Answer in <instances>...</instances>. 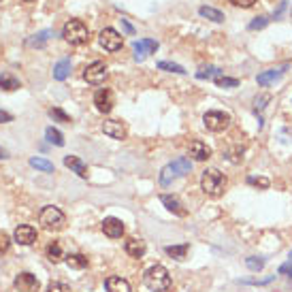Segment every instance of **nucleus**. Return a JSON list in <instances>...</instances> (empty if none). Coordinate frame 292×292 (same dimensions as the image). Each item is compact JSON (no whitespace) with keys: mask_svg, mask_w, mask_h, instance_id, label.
<instances>
[{"mask_svg":"<svg viewBox=\"0 0 292 292\" xmlns=\"http://www.w3.org/2000/svg\"><path fill=\"white\" fill-rule=\"evenodd\" d=\"M23 3H36V0H23Z\"/></svg>","mask_w":292,"mask_h":292,"instance_id":"46","label":"nucleus"},{"mask_svg":"<svg viewBox=\"0 0 292 292\" xmlns=\"http://www.w3.org/2000/svg\"><path fill=\"white\" fill-rule=\"evenodd\" d=\"M279 275H286V277H292V260L284 262L282 266H279Z\"/></svg>","mask_w":292,"mask_h":292,"instance_id":"40","label":"nucleus"},{"mask_svg":"<svg viewBox=\"0 0 292 292\" xmlns=\"http://www.w3.org/2000/svg\"><path fill=\"white\" fill-rule=\"evenodd\" d=\"M50 36H52V30H43V32H36V34H32L30 39L26 41V45H28V47H43L47 41H50Z\"/></svg>","mask_w":292,"mask_h":292,"instance_id":"23","label":"nucleus"},{"mask_svg":"<svg viewBox=\"0 0 292 292\" xmlns=\"http://www.w3.org/2000/svg\"><path fill=\"white\" fill-rule=\"evenodd\" d=\"M284 70H286V66H282V68H271V70H264V72H260V75L256 77L258 86H269V83L277 81L279 77L284 75Z\"/></svg>","mask_w":292,"mask_h":292,"instance_id":"19","label":"nucleus"},{"mask_svg":"<svg viewBox=\"0 0 292 292\" xmlns=\"http://www.w3.org/2000/svg\"><path fill=\"white\" fill-rule=\"evenodd\" d=\"M5 158H9V154H7L3 148H0V160H5Z\"/></svg>","mask_w":292,"mask_h":292,"instance_id":"45","label":"nucleus"},{"mask_svg":"<svg viewBox=\"0 0 292 292\" xmlns=\"http://www.w3.org/2000/svg\"><path fill=\"white\" fill-rule=\"evenodd\" d=\"M103 132L107 137H111V139H117V141H121V139H126V128H124V124L121 121H117V119H107L105 124H103Z\"/></svg>","mask_w":292,"mask_h":292,"instance_id":"14","label":"nucleus"},{"mask_svg":"<svg viewBox=\"0 0 292 292\" xmlns=\"http://www.w3.org/2000/svg\"><path fill=\"white\" fill-rule=\"evenodd\" d=\"M124 250L132 258H143L145 252H148V246H145V241H141V239H128L124 243Z\"/></svg>","mask_w":292,"mask_h":292,"instance_id":"16","label":"nucleus"},{"mask_svg":"<svg viewBox=\"0 0 292 292\" xmlns=\"http://www.w3.org/2000/svg\"><path fill=\"white\" fill-rule=\"evenodd\" d=\"M203 121H205L207 130L222 132V130H226L230 126V115L224 113V111H207L205 117H203Z\"/></svg>","mask_w":292,"mask_h":292,"instance_id":"6","label":"nucleus"},{"mask_svg":"<svg viewBox=\"0 0 292 292\" xmlns=\"http://www.w3.org/2000/svg\"><path fill=\"white\" fill-rule=\"evenodd\" d=\"M83 79H86L90 86H101V83L107 79V64L96 60V62L88 64L83 68Z\"/></svg>","mask_w":292,"mask_h":292,"instance_id":"7","label":"nucleus"},{"mask_svg":"<svg viewBox=\"0 0 292 292\" xmlns=\"http://www.w3.org/2000/svg\"><path fill=\"white\" fill-rule=\"evenodd\" d=\"M45 137H47V141H50V143L58 145V148H62V145H64V137H62V132H60L58 128H54V126H50V128L45 130Z\"/></svg>","mask_w":292,"mask_h":292,"instance_id":"28","label":"nucleus"},{"mask_svg":"<svg viewBox=\"0 0 292 292\" xmlns=\"http://www.w3.org/2000/svg\"><path fill=\"white\" fill-rule=\"evenodd\" d=\"M252 186H258V188H269V179L266 177H250L248 179Z\"/></svg>","mask_w":292,"mask_h":292,"instance_id":"37","label":"nucleus"},{"mask_svg":"<svg viewBox=\"0 0 292 292\" xmlns=\"http://www.w3.org/2000/svg\"><path fill=\"white\" fill-rule=\"evenodd\" d=\"M266 23H269V19H266L264 15H260V17H256V19H254V21L250 23L248 28H250V30H262V28L266 26Z\"/></svg>","mask_w":292,"mask_h":292,"instance_id":"35","label":"nucleus"},{"mask_svg":"<svg viewBox=\"0 0 292 292\" xmlns=\"http://www.w3.org/2000/svg\"><path fill=\"white\" fill-rule=\"evenodd\" d=\"M47 292H70V288L62 282H52L50 286H47Z\"/></svg>","mask_w":292,"mask_h":292,"instance_id":"36","label":"nucleus"},{"mask_svg":"<svg viewBox=\"0 0 292 292\" xmlns=\"http://www.w3.org/2000/svg\"><path fill=\"white\" fill-rule=\"evenodd\" d=\"M188 250H190L188 243H181V246H166V248H164V252H166L171 258H175V260H184V258L188 256Z\"/></svg>","mask_w":292,"mask_h":292,"instance_id":"22","label":"nucleus"},{"mask_svg":"<svg viewBox=\"0 0 292 292\" xmlns=\"http://www.w3.org/2000/svg\"><path fill=\"white\" fill-rule=\"evenodd\" d=\"M62 36H64V41L70 43V45H86L90 41V28L81 19H70V21L64 23Z\"/></svg>","mask_w":292,"mask_h":292,"instance_id":"3","label":"nucleus"},{"mask_svg":"<svg viewBox=\"0 0 292 292\" xmlns=\"http://www.w3.org/2000/svg\"><path fill=\"white\" fill-rule=\"evenodd\" d=\"M66 264L70 266V269H86L88 258L81 256V254H70V256H66Z\"/></svg>","mask_w":292,"mask_h":292,"instance_id":"27","label":"nucleus"},{"mask_svg":"<svg viewBox=\"0 0 292 292\" xmlns=\"http://www.w3.org/2000/svg\"><path fill=\"white\" fill-rule=\"evenodd\" d=\"M9 246H11V239H9V235L0 233V254L7 252V250H9Z\"/></svg>","mask_w":292,"mask_h":292,"instance_id":"39","label":"nucleus"},{"mask_svg":"<svg viewBox=\"0 0 292 292\" xmlns=\"http://www.w3.org/2000/svg\"><path fill=\"white\" fill-rule=\"evenodd\" d=\"M99 43H101V47L105 52H117V50H121V45H124V39L117 34V30L105 28L99 34Z\"/></svg>","mask_w":292,"mask_h":292,"instance_id":"8","label":"nucleus"},{"mask_svg":"<svg viewBox=\"0 0 292 292\" xmlns=\"http://www.w3.org/2000/svg\"><path fill=\"white\" fill-rule=\"evenodd\" d=\"M192 171V162L188 160V158H177L175 162L171 164H166L162 171H160V184L162 186H168V184H173V179L177 177H184Z\"/></svg>","mask_w":292,"mask_h":292,"instance_id":"4","label":"nucleus"},{"mask_svg":"<svg viewBox=\"0 0 292 292\" xmlns=\"http://www.w3.org/2000/svg\"><path fill=\"white\" fill-rule=\"evenodd\" d=\"M13 286L19 290V292H36L39 290V279H36L32 273H19L15 277Z\"/></svg>","mask_w":292,"mask_h":292,"instance_id":"12","label":"nucleus"},{"mask_svg":"<svg viewBox=\"0 0 292 292\" xmlns=\"http://www.w3.org/2000/svg\"><path fill=\"white\" fill-rule=\"evenodd\" d=\"M215 83L220 88H237L239 86V79H230V77H217Z\"/></svg>","mask_w":292,"mask_h":292,"instance_id":"33","label":"nucleus"},{"mask_svg":"<svg viewBox=\"0 0 292 292\" xmlns=\"http://www.w3.org/2000/svg\"><path fill=\"white\" fill-rule=\"evenodd\" d=\"M132 50H135V60H137V62H143L150 54L158 52V41H154V39L135 41V43H132Z\"/></svg>","mask_w":292,"mask_h":292,"instance_id":"10","label":"nucleus"},{"mask_svg":"<svg viewBox=\"0 0 292 292\" xmlns=\"http://www.w3.org/2000/svg\"><path fill=\"white\" fill-rule=\"evenodd\" d=\"M190 156L194 160H209L211 158V148L203 141H192L190 143Z\"/></svg>","mask_w":292,"mask_h":292,"instance_id":"17","label":"nucleus"},{"mask_svg":"<svg viewBox=\"0 0 292 292\" xmlns=\"http://www.w3.org/2000/svg\"><path fill=\"white\" fill-rule=\"evenodd\" d=\"M68 75H70V60L64 58V60H60V62L54 66V79L56 81H64Z\"/></svg>","mask_w":292,"mask_h":292,"instance_id":"21","label":"nucleus"},{"mask_svg":"<svg viewBox=\"0 0 292 292\" xmlns=\"http://www.w3.org/2000/svg\"><path fill=\"white\" fill-rule=\"evenodd\" d=\"M39 222H41L43 228H47V230H62L66 217H64L62 211L58 209V207L47 205V207H43L41 213H39Z\"/></svg>","mask_w":292,"mask_h":292,"instance_id":"5","label":"nucleus"},{"mask_svg":"<svg viewBox=\"0 0 292 292\" xmlns=\"http://www.w3.org/2000/svg\"><path fill=\"white\" fill-rule=\"evenodd\" d=\"M201 188L207 197H220L226 188V177L217 168H207L201 177Z\"/></svg>","mask_w":292,"mask_h":292,"instance_id":"2","label":"nucleus"},{"mask_svg":"<svg viewBox=\"0 0 292 292\" xmlns=\"http://www.w3.org/2000/svg\"><path fill=\"white\" fill-rule=\"evenodd\" d=\"M160 203H162L171 213H175V215H179V217L188 215V209H186L184 205H181V201H179L177 197H171V194H162V197H160Z\"/></svg>","mask_w":292,"mask_h":292,"instance_id":"15","label":"nucleus"},{"mask_svg":"<svg viewBox=\"0 0 292 292\" xmlns=\"http://www.w3.org/2000/svg\"><path fill=\"white\" fill-rule=\"evenodd\" d=\"M0 88L5 92H13V90H19V81L11 75V72H5L3 77H0Z\"/></svg>","mask_w":292,"mask_h":292,"instance_id":"26","label":"nucleus"},{"mask_svg":"<svg viewBox=\"0 0 292 292\" xmlns=\"http://www.w3.org/2000/svg\"><path fill=\"white\" fill-rule=\"evenodd\" d=\"M235 7H241V9H250V7H254L258 3V0H230Z\"/></svg>","mask_w":292,"mask_h":292,"instance_id":"38","label":"nucleus"},{"mask_svg":"<svg viewBox=\"0 0 292 292\" xmlns=\"http://www.w3.org/2000/svg\"><path fill=\"white\" fill-rule=\"evenodd\" d=\"M64 164L70 168L72 173H77L79 177H83V179L88 177V166L83 164L81 158H77V156H64Z\"/></svg>","mask_w":292,"mask_h":292,"instance_id":"18","label":"nucleus"},{"mask_svg":"<svg viewBox=\"0 0 292 292\" xmlns=\"http://www.w3.org/2000/svg\"><path fill=\"white\" fill-rule=\"evenodd\" d=\"M246 264H248L250 271H260L262 266H264V260H262V258H256V256H252V258L246 260Z\"/></svg>","mask_w":292,"mask_h":292,"instance_id":"34","label":"nucleus"},{"mask_svg":"<svg viewBox=\"0 0 292 292\" xmlns=\"http://www.w3.org/2000/svg\"><path fill=\"white\" fill-rule=\"evenodd\" d=\"M50 115L54 117V119H58V121H64V124H70V115H66L62 109H50Z\"/></svg>","mask_w":292,"mask_h":292,"instance_id":"32","label":"nucleus"},{"mask_svg":"<svg viewBox=\"0 0 292 292\" xmlns=\"http://www.w3.org/2000/svg\"><path fill=\"white\" fill-rule=\"evenodd\" d=\"M13 237H15V241L19 243V246H32V243L36 241V228L28 226V224H21V226L15 228Z\"/></svg>","mask_w":292,"mask_h":292,"instance_id":"13","label":"nucleus"},{"mask_svg":"<svg viewBox=\"0 0 292 292\" xmlns=\"http://www.w3.org/2000/svg\"><path fill=\"white\" fill-rule=\"evenodd\" d=\"M94 105H96V109H99L101 113H109L113 109V105H115L113 92L109 90V88H101L99 92L94 94Z\"/></svg>","mask_w":292,"mask_h":292,"instance_id":"9","label":"nucleus"},{"mask_svg":"<svg viewBox=\"0 0 292 292\" xmlns=\"http://www.w3.org/2000/svg\"><path fill=\"white\" fill-rule=\"evenodd\" d=\"M143 282L152 292H164V290H168V286H171V277H168V271L164 269V266L154 264L145 271Z\"/></svg>","mask_w":292,"mask_h":292,"instance_id":"1","label":"nucleus"},{"mask_svg":"<svg viewBox=\"0 0 292 292\" xmlns=\"http://www.w3.org/2000/svg\"><path fill=\"white\" fill-rule=\"evenodd\" d=\"M269 101H271V96H269V94L260 96V99L254 101V109H256V111H258V109H262V107H264V103H269Z\"/></svg>","mask_w":292,"mask_h":292,"instance_id":"41","label":"nucleus"},{"mask_svg":"<svg viewBox=\"0 0 292 292\" xmlns=\"http://www.w3.org/2000/svg\"><path fill=\"white\" fill-rule=\"evenodd\" d=\"M199 13H201L203 17H207V19L215 21V23H222V21H224V13H222V11H217V9H213V7H201Z\"/></svg>","mask_w":292,"mask_h":292,"instance_id":"25","label":"nucleus"},{"mask_svg":"<svg viewBox=\"0 0 292 292\" xmlns=\"http://www.w3.org/2000/svg\"><path fill=\"white\" fill-rule=\"evenodd\" d=\"M286 9V3H282V5H279V9L275 11V17H279V15H282V11Z\"/></svg>","mask_w":292,"mask_h":292,"instance_id":"44","label":"nucleus"},{"mask_svg":"<svg viewBox=\"0 0 292 292\" xmlns=\"http://www.w3.org/2000/svg\"><path fill=\"white\" fill-rule=\"evenodd\" d=\"M30 166H34L36 171H43V173H54V162L45 160V158H39V156L30 158Z\"/></svg>","mask_w":292,"mask_h":292,"instance_id":"24","label":"nucleus"},{"mask_svg":"<svg viewBox=\"0 0 292 292\" xmlns=\"http://www.w3.org/2000/svg\"><path fill=\"white\" fill-rule=\"evenodd\" d=\"M47 258H50L52 262H60L64 256H62V248H60V243L58 241H54V243H50L47 246Z\"/></svg>","mask_w":292,"mask_h":292,"instance_id":"29","label":"nucleus"},{"mask_svg":"<svg viewBox=\"0 0 292 292\" xmlns=\"http://www.w3.org/2000/svg\"><path fill=\"white\" fill-rule=\"evenodd\" d=\"M105 286H107V292H132L130 284L121 277H109L105 282Z\"/></svg>","mask_w":292,"mask_h":292,"instance_id":"20","label":"nucleus"},{"mask_svg":"<svg viewBox=\"0 0 292 292\" xmlns=\"http://www.w3.org/2000/svg\"><path fill=\"white\" fill-rule=\"evenodd\" d=\"M290 13H292V11H290Z\"/></svg>","mask_w":292,"mask_h":292,"instance_id":"47","label":"nucleus"},{"mask_svg":"<svg viewBox=\"0 0 292 292\" xmlns=\"http://www.w3.org/2000/svg\"><path fill=\"white\" fill-rule=\"evenodd\" d=\"M121 23H124V30H126L128 34H132V32H135V28H132V26H130V23H128L126 19H121Z\"/></svg>","mask_w":292,"mask_h":292,"instance_id":"43","label":"nucleus"},{"mask_svg":"<svg viewBox=\"0 0 292 292\" xmlns=\"http://www.w3.org/2000/svg\"><path fill=\"white\" fill-rule=\"evenodd\" d=\"M124 222L117 220V217H105L103 220V233L109 237V239H119L124 235Z\"/></svg>","mask_w":292,"mask_h":292,"instance_id":"11","label":"nucleus"},{"mask_svg":"<svg viewBox=\"0 0 292 292\" xmlns=\"http://www.w3.org/2000/svg\"><path fill=\"white\" fill-rule=\"evenodd\" d=\"M7 121H13V115H11V113H7V111H3V109H0V124H7Z\"/></svg>","mask_w":292,"mask_h":292,"instance_id":"42","label":"nucleus"},{"mask_svg":"<svg viewBox=\"0 0 292 292\" xmlns=\"http://www.w3.org/2000/svg\"><path fill=\"white\" fill-rule=\"evenodd\" d=\"M197 77L199 79H217V77H222V70L217 68V66H207V68H203V70H199L197 72Z\"/></svg>","mask_w":292,"mask_h":292,"instance_id":"30","label":"nucleus"},{"mask_svg":"<svg viewBox=\"0 0 292 292\" xmlns=\"http://www.w3.org/2000/svg\"><path fill=\"white\" fill-rule=\"evenodd\" d=\"M158 68L160 70H166V72H177V75H186V70L184 66H179V64H173V62H158Z\"/></svg>","mask_w":292,"mask_h":292,"instance_id":"31","label":"nucleus"}]
</instances>
